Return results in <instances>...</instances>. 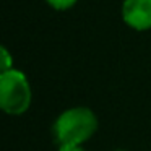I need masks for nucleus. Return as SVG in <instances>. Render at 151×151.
<instances>
[{
  "mask_svg": "<svg viewBox=\"0 0 151 151\" xmlns=\"http://www.w3.org/2000/svg\"><path fill=\"white\" fill-rule=\"evenodd\" d=\"M0 52H2V72H8V70L13 68V59H12L10 52L7 50V47H2L0 49Z\"/></svg>",
  "mask_w": 151,
  "mask_h": 151,
  "instance_id": "39448f33",
  "label": "nucleus"
},
{
  "mask_svg": "<svg viewBox=\"0 0 151 151\" xmlns=\"http://www.w3.org/2000/svg\"><path fill=\"white\" fill-rule=\"evenodd\" d=\"M59 151H85L80 145H67V146H60Z\"/></svg>",
  "mask_w": 151,
  "mask_h": 151,
  "instance_id": "423d86ee",
  "label": "nucleus"
},
{
  "mask_svg": "<svg viewBox=\"0 0 151 151\" xmlns=\"http://www.w3.org/2000/svg\"><path fill=\"white\" fill-rule=\"evenodd\" d=\"M46 2H47V5H50L55 10H68L78 0H46Z\"/></svg>",
  "mask_w": 151,
  "mask_h": 151,
  "instance_id": "20e7f679",
  "label": "nucleus"
},
{
  "mask_svg": "<svg viewBox=\"0 0 151 151\" xmlns=\"http://www.w3.org/2000/svg\"><path fill=\"white\" fill-rule=\"evenodd\" d=\"M117 151H124V150H117Z\"/></svg>",
  "mask_w": 151,
  "mask_h": 151,
  "instance_id": "0eeeda50",
  "label": "nucleus"
},
{
  "mask_svg": "<svg viewBox=\"0 0 151 151\" xmlns=\"http://www.w3.org/2000/svg\"><path fill=\"white\" fill-rule=\"evenodd\" d=\"M98 128V119L89 109L73 107L59 115L54 124V135L60 146L81 145Z\"/></svg>",
  "mask_w": 151,
  "mask_h": 151,
  "instance_id": "f257e3e1",
  "label": "nucleus"
},
{
  "mask_svg": "<svg viewBox=\"0 0 151 151\" xmlns=\"http://www.w3.org/2000/svg\"><path fill=\"white\" fill-rule=\"evenodd\" d=\"M31 104V88L26 75L20 70H8L0 75V107L7 114L20 115Z\"/></svg>",
  "mask_w": 151,
  "mask_h": 151,
  "instance_id": "f03ea898",
  "label": "nucleus"
},
{
  "mask_svg": "<svg viewBox=\"0 0 151 151\" xmlns=\"http://www.w3.org/2000/svg\"><path fill=\"white\" fill-rule=\"evenodd\" d=\"M122 18L132 29H151V0H124Z\"/></svg>",
  "mask_w": 151,
  "mask_h": 151,
  "instance_id": "7ed1b4c3",
  "label": "nucleus"
}]
</instances>
